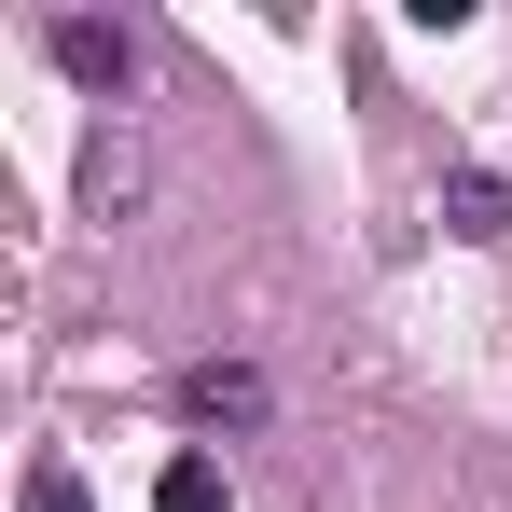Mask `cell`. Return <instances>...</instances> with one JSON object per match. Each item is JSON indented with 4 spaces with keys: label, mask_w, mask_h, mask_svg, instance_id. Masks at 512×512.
Instances as JSON below:
<instances>
[{
    "label": "cell",
    "mask_w": 512,
    "mask_h": 512,
    "mask_svg": "<svg viewBox=\"0 0 512 512\" xmlns=\"http://www.w3.org/2000/svg\"><path fill=\"white\" fill-rule=\"evenodd\" d=\"M42 42H56V70H70V84L97 97V111H111V97L139 84V28H125V14H56Z\"/></svg>",
    "instance_id": "obj_1"
},
{
    "label": "cell",
    "mask_w": 512,
    "mask_h": 512,
    "mask_svg": "<svg viewBox=\"0 0 512 512\" xmlns=\"http://www.w3.org/2000/svg\"><path fill=\"white\" fill-rule=\"evenodd\" d=\"M70 180H84V208H97V222H125V208L153 194V153H139V125H97Z\"/></svg>",
    "instance_id": "obj_2"
},
{
    "label": "cell",
    "mask_w": 512,
    "mask_h": 512,
    "mask_svg": "<svg viewBox=\"0 0 512 512\" xmlns=\"http://www.w3.org/2000/svg\"><path fill=\"white\" fill-rule=\"evenodd\" d=\"M180 416L236 443V429H263V374H250V360H194V374H180Z\"/></svg>",
    "instance_id": "obj_3"
},
{
    "label": "cell",
    "mask_w": 512,
    "mask_h": 512,
    "mask_svg": "<svg viewBox=\"0 0 512 512\" xmlns=\"http://www.w3.org/2000/svg\"><path fill=\"white\" fill-rule=\"evenodd\" d=\"M443 222H457V236H512V180L499 167H457L443 180Z\"/></svg>",
    "instance_id": "obj_4"
},
{
    "label": "cell",
    "mask_w": 512,
    "mask_h": 512,
    "mask_svg": "<svg viewBox=\"0 0 512 512\" xmlns=\"http://www.w3.org/2000/svg\"><path fill=\"white\" fill-rule=\"evenodd\" d=\"M153 512H222V471H208V457H167V471H153Z\"/></svg>",
    "instance_id": "obj_5"
},
{
    "label": "cell",
    "mask_w": 512,
    "mask_h": 512,
    "mask_svg": "<svg viewBox=\"0 0 512 512\" xmlns=\"http://www.w3.org/2000/svg\"><path fill=\"white\" fill-rule=\"evenodd\" d=\"M28 512H84V471H56V457H42V471H28Z\"/></svg>",
    "instance_id": "obj_6"
}]
</instances>
